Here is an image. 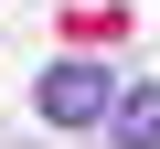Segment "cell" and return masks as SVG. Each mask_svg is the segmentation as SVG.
<instances>
[{"label": "cell", "instance_id": "cell-1", "mask_svg": "<svg viewBox=\"0 0 160 149\" xmlns=\"http://www.w3.org/2000/svg\"><path fill=\"white\" fill-rule=\"evenodd\" d=\"M32 107H43L53 128H96V117L118 107V85H107V64H43V85H32Z\"/></svg>", "mask_w": 160, "mask_h": 149}, {"label": "cell", "instance_id": "cell-2", "mask_svg": "<svg viewBox=\"0 0 160 149\" xmlns=\"http://www.w3.org/2000/svg\"><path fill=\"white\" fill-rule=\"evenodd\" d=\"M107 138H118V149H160V85H118Z\"/></svg>", "mask_w": 160, "mask_h": 149}]
</instances>
